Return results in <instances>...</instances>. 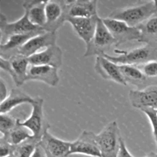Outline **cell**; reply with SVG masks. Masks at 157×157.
Listing matches in <instances>:
<instances>
[{"label":"cell","mask_w":157,"mask_h":157,"mask_svg":"<svg viewBox=\"0 0 157 157\" xmlns=\"http://www.w3.org/2000/svg\"><path fill=\"white\" fill-rule=\"evenodd\" d=\"M119 68L127 84L136 86L137 89H144L150 85H154L153 80L144 75L140 69L136 65L119 64Z\"/></svg>","instance_id":"cell-20"},{"label":"cell","mask_w":157,"mask_h":157,"mask_svg":"<svg viewBox=\"0 0 157 157\" xmlns=\"http://www.w3.org/2000/svg\"><path fill=\"white\" fill-rule=\"evenodd\" d=\"M117 157H133L131 155V153H130V151L127 150V146H126L124 140L123 138L121 139V147H120Z\"/></svg>","instance_id":"cell-30"},{"label":"cell","mask_w":157,"mask_h":157,"mask_svg":"<svg viewBox=\"0 0 157 157\" xmlns=\"http://www.w3.org/2000/svg\"><path fill=\"white\" fill-rule=\"evenodd\" d=\"M58 69L47 65L29 66L27 75L28 81H38L51 87H55L59 82Z\"/></svg>","instance_id":"cell-18"},{"label":"cell","mask_w":157,"mask_h":157,"mask_svg":"<svg viewBox=\"0 0 157 157\" xmlns=\"http://www.w3.org/2000/svg\"><path fill=\"white\" fill-rule=\"evenodd\" d=\"M113 45L116 46V41L103 21V18L99 17L94 35L92 39L86 44L84 56H103L107 54V52Z\"/></svg>","instance_id":"cell-4"},{"label":"cell","mask_w":157,"mask_h":157,"mask_svg":"<svg viewBox=\"0 0 157 157\" xmlns=\"http://www.w3.org/2000/svg\"><path fill=\"white\" fill-rule=\"evenodd\" d=\"M45 4L46 1H26L22 5L31 22L43 29L46 23Z\"/></svg>","instance_id":"cell-22"},{"label":"cell","mask_w":157,"mask_h":157,"mask_svg":"<svg viewBox=\"0 0 157 157\" xmlns=\"http://www.w3.org/2000/svg\"><path fill=\"white\" fill-rule=\"evenodd\" d=\"M14 147L9 144L2 136L0 137V155L1 157H6L13 154Z\"/></svg>","instance_id":"cell-29"},{"label":"cell","mask_w":157,"mask_h":157,"mask_svg":"<svg viewBox=\"0 0 157 157\" xmlns=\"http://www.w3.org/2000/svg\"><path fill=\"white\" fill-rule=\"evenodd\" d=\"M34 98L18 87L12 88L7 98L0 104V113H9L13 109L23 104H32Z\"/></svg>","instance_id":"cell-21"},{"label":"cell","mask_w":157,"mask_h":157,"mask_svg":"<svg viewBox=\"0 0 157 157\" xmlns=\"http://www.w3.org/2000/svg\"><path fill=\"white\" fill-rule=\"evenodd\" d=\"M103 21L116 41V47L128 41H139L140 31L137 27H131L127 23L110 18H103Z\"/></svg>","instance_id":"cell-9"},{"label":"cell","mask_w":157,"mask_h":157,"mask_svg":"<svg viewBox=\"0 0 157 157\" xmlns=\"http://www.w3.org/2000/svg\"><path fill=\"white\" fill-rule=\"evenodd\" d=\"M9 94V93L8 91L6 82H5L2 78H1L0 79V98H1V102L7 98Z\"/></svg>","instance_id":"cell-31"},{"label":"cell","mask_w":157,"mask_h":157,"mask_svg":"<svg viewBox=\"0 0 157 157\" xmlns=\"http://www.w3.org/2000/svg\"><path fill=\"white\" fill-rule=\"evenodd\" d=\"M21 121H19L18 124L7 134L2 135L12 146L18 145L32 136V133L26 127L21 125Z\"/></svg>","instance_id":"cell-24"},{"label":"cell","mask_w":157,"mask_h":157,"mask_svg":"<svg viewBox=\"0 0 157 157\" xmlns=\"http://www.w3.org/2000/svg\"><path fill=\"white\" fill-rule=\"evenodd\" d=\"M129 100L132 107L136 109L157 110V84L148 86L140 90H131L129 93Z\"/></svg>","instance_id":"cell-11"},{"label":"cell","mask_w":157,"mask_h":157,"mask_svg":"<svg viewBox=\"0 0 157 157\" xmlns=\"http://www.w3.org/2000/svg\"><path fill=\"white\" fill-rule=\"evenodd\" d=\"M71 155L81 154L91 157H102L100 151L96 134L84 130L73 142H71Z\"/></svg>","instance_id":"cell-10"},{"label":"cell","mask_w":157,"mask_h":157,"mask_svg":"<svg viewBox=\"0 0 157 157\" xmlns=\"http://www.w3.org/2000/svg\"><path fill=\"white\" fill-rule=\"evenodd\" d=\"M145 157H157V153H153V152H152V153L147 155Z\"/></svg>","instance_id":"cell-33"},{"label":"cell","mask_w":157,"mask_h":157,"mask_svg":"<svg viewBox=\"0 0 157 157\" xmlns=\"http://www.w3.org/2000/svg\"><path fill=\"white\" fill-rule=\"evenodd\" d=\"M39 142L34 136H32L18 145L15 146L13 154L16 157H31L36 150Z\"/></svg>","instance_id":"cell-25"},{"label":"cell","mask_w":157,"mask_h":157,"mask_svg":"<svg viewBox=\"0 0 157 157\" xmlns=\"http://www.w3.org/2000/svg\"><path fill=\"white\" fill-rule=\"evenodd\" d=\"M147 115V118L150 121V124L153 130V135L156 142V150H157V110L153 109H144L141 110Z\"/></svg>","instance_id":"cell-28"},{"label":"cell","mask_w":157,"mask_h":157,"mask_svg":"<svg viewBox=\"0 0 157 157\" xmlns=\"http://www.w3.org/2000/svg\"><path fill=\"white\" fill-rule=\"evenodd\" d=\"M155 4L156 8L155 13L137 27L140 31V42L157 44V1H155Z\"/></svg>","instance_id":"cell-23"},{"label":"cell","mask_w":157,"mask_h":157,"mask_svg":"<svg viewBox=\"0 0 157 157\" xmlns=\"http://www.w3.org/2000/svg\"><path fill=\"white\" fill-rule=\"evenodd\" d=\"M21 119L12 116L10 113H0V133L2 135L7 134L10 132Z\"/></svg>","instance_id":"cell-26"},{"label":"cell","mask_w":157,"mask_h":157,"mask_svg":"<svg viewBox=\"0 0 157 157\" xmlns=\"http://www.w3.org/2000/svg\"><path fill=\"white\" fill-rule=\"evenodd\" d=\"M119 56H111L105 54L103 56L117 64L140 65L148 61L157 60V44H146L129 52L114 51Z\"/></svg>","instance_id":"cell-2"},{"label":"cell","mask_w":157,"mask_h":157,"mask_svg":"<svg viewBox=\"0 0 157 157\" xmlns=\"http://www.w3.org/2000/svg\"><path fill=\"white\" fill-rule=\"evenodd\" d=\"M31 105L32 110L30 116L24 121H21V124L32 133V136L40 141L50 128V124L44 116V100L40 97H37L34 98L33 103Z\"/></svg>","instance_id":"cell-5"},{"label":"cell","mask_w":157,"mask_h":157,"mask_svg":"<svg viewBox=\"0 0 157 157\" xmlns=\"http://www.w3.org/2000/svg\"><path fill=\"white\" fill-rule=\"evenodd\" d=\"M31 157H47V156H46L45 153L44 152L43 149L41 148V146L38 144L36 150H35V151L34 152V153L32 154V156Z\"/></svg>","instance_id":"cell-32"},{"label":"cell","mask_w":157,"mask_h":157,"mask_svg":"<svg viewBox=\"0 0 157 157\" xmlns=\"http://www.w3.org/2000/svg\"><path fill=\"white\" fill-rule=\"evenodd\" d=\"M96 139L102 157H117L122 136L117 121L107 124L96 134Z\"/></svg>","instance_id":"cell-3"},{"label":"cell","mask_w":157,"mask_h":157,"mask_svg":"<svg viewBox=\"0 0 157 157\" xmlns=\"http://www.w3.org/2000/svg\"><path fill=\"white\" fill-rule=\"evenodd\" d=\"M38 30H44L41 28L35 25L30 21L27 11L20 18L13 22H8L6 15L0 14V32H1V43L7 41L10 36L15 35H21Z\"/></svg>","instance_id":"cell-6"},{"label":"cell","mask_w":157,"mask_h":157,"mask_svg":"<svg viewBox=\"0 0 157 157\" xmlns=\"http://www.w3.org/2000/svg\"><path fill=\"white\" fill-rule=\"evenodd\" d=\"M56 32H44L30 38L20 48L18 54L29 58L39 52L41 49L47 48L50 46L56 44Z\"/></svg>","instance_id":"cell-14"},{"label":"cell","mask_w":157,"mask_h":157,"mask_svg":"<svg viewBox=\"0 0 157 157\" xmlns=\"http://www.w3.org/2000/svg\"><path fill=\"white\" fill-rule=\"evenodd\" d=\"M94 70L104 80L113 81L123 86L127 85L119 68V64H115L106 57H96Z\"/></svg>","instance_id":"cell-13"},{"label":"cell","mask_w":157,"mask_h":157,"mask_svg":"<svg viewBox=\"0 0 157 157\" xmlns=\"http://www.w3.org/2000/svg\"><path fill=\"white\" fill-rule=\"evenodd\" d=\"M44 30H38L21 35H15L10 36L7 41L0 44V57L9 59L15 55H18L20 48L29 41L30 38L43 33Z\"/></svg>","instance_id":"cell-16"},{"label":"cell","mask_w":157,"mask_h":157,"mask_svg":"<svg viewBox=\"0 0 157 157\" xmlns=\"http://www.w3.org/2000/svg\"><path fill=\"white\" fill-rule=\"evenodd\" d=\"M6 157H16V156H15V155H14V154H11V155H9V156H6Z\"/></svg>","instance_id":"cell-34"},{"label":"cell","mask_w":157,"mask_h":157,"mask_svg":"<svg viewBox=\"0 0 157 157\" xmlns=\"http://www.w3.org/2000/svg\"><path fill=\"white\" fill-rule=\"evenodd\" d=\"M155 1L138 2L133 6L113 11L108 18L127 23L131 27H138L156 12Z\"/></svg>","instance_id":"cell-1"},{"label":"cell","mask_w":157,"mask_h":157,"mask_svg":"<svg viewBox=\"0 0 157 157\" xmlns=\"http://www.w3.org/2000/svg\"><path fill=\"white\" fill-rule=\"evenodd\" d=\"M45 32H56L66 21L67 17V1L49 0L45 4Z\"/></svg>","instance_id":"cell-8"},{"label":"cell","mask_w":157,"mask_h":157,"mask_svg":"<svg viewBox=\"0 0 157 157\" xmlns=\"http://www.w3.org/2000/svg\"><path fill=\"white\" fill-rule=\"evenodd\" d=\"M62 51L58 45L50 46L29 57L31 65H47L59 69L62 65Z\"/></svg>","instance_id":"cell-15"},{"label":"cell","mask_w":157,"mask_h":157,"mask_svg":"<svg viewBox=\"0 0 157 157\" xmlns=\"http://www.w3.org/2000/svg\"><path fill=\"white\" fill-rule=\"evenodd\" d=\"M136 66H137L144 73V75L150 79L157 78V60H153L145 64Z\"/></svg>","instance_id":"cell-27"},{"label":"cell","mask_w":157,"mask_h":157,"mask_svg":"<svg viewBox=\"0 0 157 157\" xmlns=\"http://www.w3.org/2000/svg\"><path fill=\"white\" fill-rule=\"evenodd\" d=\"M29 66V58L19 54L9 59L0 57V67L2 70L9 74L17 87L21 86L27 81Z\"/></svg>","instance_id":"cell-7"},{"label":"cell","mask_w":157,"mask_h":157,"mask_svg":"<svg viewBox=\"0 0 157 157\" xmlns=\"http://www.w3.org/2000/svg\"><path fill=\"white\" fill-rule=\"evenodd\" d=\"M98 18V15L91 18H75L67 16L66 21L71 25L74 31L76 32L78 37L87 44L94 35Z\"/></svg>","instance_id":"cell-17"},{"label":"cell","mask_w":157,"mask_h":157,"mask_svg":"<svg viewBox=\"0 0 157 157\" xmlns=\"http://www.w3.org/2000/svg\"><path fill=\"white\" fill-rule=\"evenodd\" d=\"M67 16L91 18L98 15V1L74 0L67 1Z\"/></svg>","instance_id":"cell-19"},{"label":"cell","mask_w":157,"mask_h":157,"mask_svg":"<svg viewBox=\"0 0 157 157\" xmlns=\"http://www.w3.org/2000/svg\"><path fill=\"white\" fill-rule=\"evenodd\" d=\"M47 157H68L71 155V142L62 140L46 132L39 142Z\"/></svg>","instance_id":"cell-12"}]
</instances>
